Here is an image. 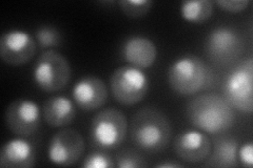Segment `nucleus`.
<instances>
[{"label": "nucleus", "mask_w": 253, "mask_h": 168, "mask_svg": "<svg viewBox=\"0 0 253 168\" xmlns=\"http://www.w3.org/2000/svg\"><path fill=\"white\" fill-rule=\"evenodd\" d=\"M214 12V2L210 0L184 1L180 4V15L190 23H203L209 20Z\"/></svg>", "instance_id": "a211bd4d"}, {"label": "nucleus", "mask_w": 253, "mask_h": 168, "mask_svg": "<svg viewBox=\"0 0 253 168\" xmlns=\"http://www.w3.org/2000/svg\"><path fill=\"white\" fill-rule=\"evenodd\" d=\"M224 98L231 107L242 113L253 110V60L248 58L236 66L226 77Z\"/></svg>", "instance_id": "423d86ee"}, {"label": "nucleus", "mask_w": 253, "mask_h": 168, "mask_svg": "<svg viewBox=\"0 0 253 168\" xmlns=\"http://www.w3.org/2000/svg\"><path fill=\"white\" fill-rule=\"evenodd\" d=\"M171 138V123L160 109L146 106L133 116L131 139L141 150L149 154L160 153L168 146Z\"/></svg>", "instance_id": "f257e3e1"}, {"label": "nucleus", "mask_w": 253, "mask_h": 168, "mask_svg": "<svg viewBox=\"0 0 253 168\" xmlns=\"http://www.w3.org/2000/svg\"><path fill=\"white\" fill-rule=\"evenodd\" d=\"M243 46L239 31L225 26L210 31L205 43L208 57L220 65H226L239 58L243 53Z\"/></svg>", "instance_id": "6e6552de"}, {"label": "nucleus", "mask_w": 253, "mask_h": 168, "mask_svg": "<svg viewBox=\"0 0 253 168\" xmlns=\"http://www.w3.org/2000/svg\"><path fill=\"white\" fill-rule=\"evenodd\" d=\"M173 147L181 160L189 163H199L209 157L211 141L202 131L189 129L178 134Z\"/></svg>", "instance_id": "f8f14e48"}, {"label": "nucleus", "mask_w": 253, "mask_h": 168, "mask_svg": "<svg viewBox=\"0 0 253 168\" xmlns=\"http://www.w3.org/2000/svg\"><path fill=\"white\" fill-rule=\"evenodd\" d=\"M237 160L245 167L251 168L253 165V145L251 142L245 143L242 146H239L237 150Z\"/></svg>", "instance_id": "b1692460"}, {"label": "nucleus", "mask_w": 253, "mask_h": 168, "mask_svg": "<svg viewBox=\"0 0 253 168\" xmlns=\"http://www.w3.org/2000/svg\"><path fill=\"white\" fill-rule=\"evenodd\" d=\"M72 96L79 108L85 111L96 110L107 102L108 87L98 77L85 76L73 86Z\"/></svg>", "instance_id": "ddd939ff"}, {"label": "nucleus", "mask_w": 253, "mask_h": 168, "mask_svg": "<svg viewBox=\"0 0 253 168\" xmlns=\"http://www.w3.org/2000/svg\"><path fill=\"white\" fill-rule=\"evenodd\" d=\"M74 103L67 96H53L43 104L42 116L44 121L52 127H62L71 124L76 115Z\"/></svg>", "instance_id": "dca6fc26"}, {"label": "nucleus", "mask_w": 253, "mask_h": 168, "mask_svg": "<svg viewBox=\"0 0 253 168\" xmlns=\"http://www.w3.org/2000/svg\"><path fill=\"white\" fill-rule=\"evenodd\" d=\"M36 41L41 47L59 46L62 43V35L60 32L53 26H42L35 32Z\"/></svg>", "instance_id": "6ab92c4d"}, {"label": "nucleus", "mask_w": 253, "mask_h": 168, "mask_svg": "<svg viewBox=\"0 0 253 168\" xmlns=\"http://www.w3.org/2000/svg\"><path fill=\"white\" fill-rule=\"evenodd\" d=\"M81 166L84 168H113L115 167V162L112 156L104 150H100L93 151L86 156Z\"/></svg>", "instance_id": "4be33fe9"}, {"label": "nucleus", "mask_w": 253, "mask_h": 168, "mask_svg": "<svg viewBox=\"0 0 253 168\" xmlns=\"http://www.w3.org/2000/svg\"><path fill=\"white\" fill-rule=\"evenodd\" d=\"M187 117L197 130L217 134L230 129L234 113L224 97L215 94H203L188 103Z\"/></svg>", "instance_id": "f03ea898"}, {"label": "nucleus", "mask_w": 253, "mask_h": 168, "mask_svg": "<svg viewBox=\"0 0 253 168\" xmlns=\"http://www.w3.org/2000/svg\"><path fill=\"white\" fill-rule=\"evenodd\" d=\"M72 76L68 59L56 51H46L37 59L33 69L35 84L46 93L65 89Z\"/></svg>", "instance_id": "20e7f679"}, {"label": "nucleus", "mask_w": 253, "mask_h": 168, "mask_svg": "<svg viewBox=\"0 0 253 168\" xmlns=\"http://www.w3.org/2000/svg\"><path fill=\"white\" fill-rule=\"evenodd\" d=\"M239 146V141L232 137H224L215 140L214 148L205 166L223 168L236 167L239 165V160H237Z\"/></svg>", "instance_id": "f3484780"}, {"label": "nucleus", "mask_w": 253, "mask_h": 168, "mask_svg": "<svg viewBox=\"0 0 253 168\" xmlns=\"http://www.w3.org/2000/svg\"><path fill=\"white\" fill-rule=\"evenodd\" d=\"M128 122L126 116L117 108L102 109L94 116L90 134L92 142L101 149H115L124 142Z\"/></svg>", "instance_id": "0eeeda50"}, {"label": "nucleus", "mask_w": 253, "mask_h": 168, "mask_svg": "<svg viewBox=\"0 0 253 168\" xmlns=\"http://www.w3.org/2000/svg\"><path fill=\"white\" fill-rule=\"evenodd\" d=\"M36 53V42L27 31L12 29L0 39V57L9 66H21L31 61Z\"/></svg>", "instance_id": "9b49d317"}, {"label": "nucleus", "mask_w": 253, "mask_h": 168, "mask_svg": "<svg viewBox=\"0 0 253 168\" xmlns=\"http://www.w3.org/2000/svg\"><path fill=\"white\" fill-rule=\"evenodd\" d=\"M35 162V146L25 137L9 140L0 150V166L3 168H30Z\"/></svg>", "instance_id": "2eb2a0df"}, {"label": "nucleus", "mask_w": 253, "mask_h": 168, "mask_svg": "<svg viewBox=\"0 0 253 168\" xmlns=\"http://www.w3.org/2000/svg\"><path fill=\"white\" fill-rule=\"evenodd\" d=\"M221 10L229 13H241L247 9L249 0H217L215 2Z\"/></svg>", "instance_id": "5701e85b"}, {"label": "nucleus", "mask_w": 253, "mask_h": 168, "mask_svg": "<svg viewBox=\"0 0 253 168\" xmlns=\"http://www.w3.org/2000/svg\"><path fill=\"white\" fill-rule=\"evenodd\" d=\"M155 167H157V168H178V167H184V165L183 164H180V163H177V162H168V161H166V162H163V163H158V164H156L155 165Z\"/></svg>", "instance_id": "393cba45"}, {"label": "nucleus", "mask_w": 253, "mask_h": 168, "mask_svg": "<svg viewBox=\"0 0 253 168\" xmlns=\"http://www.w3.org/2000/svg\"><path fill=\"white\" fill-rule=\"evenodd\" d=\"M122 58L130 66L146 69L154 65L157 47L151 39L144 36H131L122 45Z\"/></svg>", "instance_id": "4468645a"}, {"label": "nucleus", "mask_w": 253, "mask_h": 168, "mask_svg": "<svg viewBox=\"0 0 253 168\" xmlns=\"http://www.w3.org/2000/svg\"><path fill=\"white\" fill-rule=\"evenodd\" d=\"M42 111L38 104L27 98L14 100L5 111V122L10 131L18 137H31L41 125Z\"/></svg>", "instance_id": "1a4fd4ad"}, {"label": "nucleus", "mask_w": 253, "mask_h": 168, "mask_svg": "<svg viewBox=\"0 0 253 168\" xmlns=\"http://www.w3.org/2000/svg\"><path fill=\"white\" fill-rule=\"evenodd\" d=\"M168 82L179 95L190 96L207 89L212 83V70L195 55L178 57L168 69Z\"/></svg>", "instance_id": "7ed1b4c3"}, {"label": "nucleus", "mask_w": 253, "mask_h": 168, "mask_svg": "<svg viewBox=\"0 0 253 168\" xmlns=\"http://www.w3.org/2000/svg\"><path fill=\"white\" fill-rule=\"evenodd\" d=\"M122 12L130 18H140L152 9L153 1L150 0H122L118 2Z\"/></svg>", "instance_id": "aec40b11"}, {"label": "nucleus", "mask_w": 253, "mask_h": 168, "mask_svg": "<svg viewBox=\"0 0 253 168\" xmlns=\"http://www.w3.org/2000/svg\"><path fill=\"white\" fill-rule=\"evenodd\" d=\"M85 145L83 135L74 129H63L53 135L47 147L50 161L58 166H71L82 158Z\"/></svg>", "instance_id": "9d476101"}, {"label": "nucleus", "mask_w": 253, "mask_h": 168, "mask_svg": "<svg viewBox=\"0 0 253 168\" xmlns=\"http://www.w3.org/2000/svg\"><path fill=\"white\" fill-rule=\"evenodd\" d=\"M115 166L120 168H144L148 167V163L137 151L128 148L121 150L116 155Z\"/></svg>", "instance_id": "412c9836"}, {"label": "nucleus", "mask_w": 253, "mask_h": 168, "mask_svg": "<svg viewBox=\"0 0 253 168\" xmlns=\"http://www.w3.org/2000/svg\"><path fill=\"white\" fill-rule=\"evenodd\" d=\"M150 80L144 70L130 65L116 68L110 78V87L115 100L125 106L138 104L146 97Z\"/></svg>", "instance_id": "39448f33"}]
</instances>
